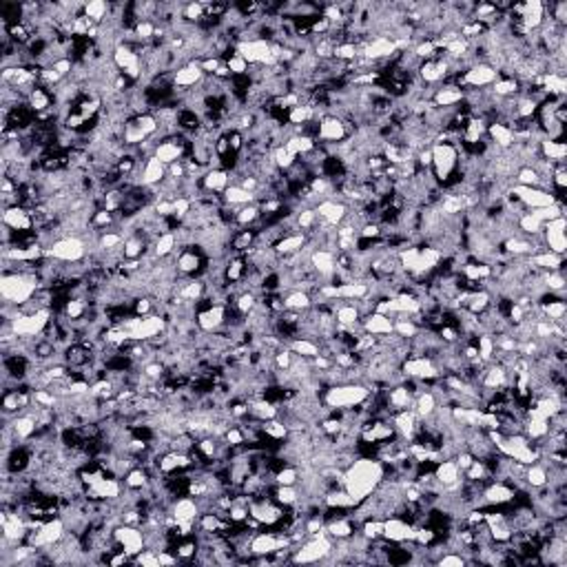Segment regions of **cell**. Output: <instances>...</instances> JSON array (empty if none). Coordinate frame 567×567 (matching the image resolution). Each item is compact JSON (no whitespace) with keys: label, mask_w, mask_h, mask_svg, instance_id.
<instances>
[{"label":"cell","mask_w":567,"mask_h":567,"mask_svg":"<svg viewBox=\"0 0 567 567\" xmlns=\"http://www.w3.org/2000/svg\"><path fill=\"white\" fill-rule=\"evenodd\" d=\"M383 539L390 543L415 541V527L401 516H388L383 518Z\"/></svg>","instance_id":"cell-6"},{"label":"cell","mask_w":567,"mask_h":567,"mask_svg":"<svg viewBox=\"0 0 567 567\" xmlns=\"http://www.w3.org/2000/svg\"><path fill=\"white\" fill-rule=\"evenodd\" d=\"M224 313H226L224 306H211L207 311H198L195 315L198 328L202 333H215L224 324Z\"/></svg>","instance_id":"cell-10"},{"label":"cell","mask_w":567,"mask_h":567,"mask_svg":"<svg viewBox=\"0 0 567 567\" xmlns=\"http://www.w3.org/2000/svg\"><path fill=\"white\" fill-rule=\"evenodd\" d=\"M306 246V235L304 233H293V235H286L281 242L275 244V251L279 257H288V255H295L297 251Z\"/></svg>","instance_id":"cell-18"},{"label":"cell","mask_w":567,"mask_h":567,"mask_svg":"<svg viewBox=\"0 0 567 567\" xmlns=\"http://www.w3.org/2000/svg\"><path fill=\"white\" fill-rule=\"evenodd\" d=\"M3 224L9 226V229H14V231H33L31 215H29L27 209H22V207H14V209L3 211Z\"/></svg>","instance_id":"cell-12"},{"label":"cell","mask_w":567,"mask_h":567,"mask_svg":"<svg viewBox=\"0 0 567 567\" xmlns=\"http://www.w3.org/2000/svg\"><path fill=\"white\" fill-rule=\"evenodd\" d=\"M109 14V3H102V0H91V3L85 5V16L96 22V25H102V20L107 18Z\"/></svg>","instance_id":"cell-21"},{"label":"cell","mask_w":567,"mask_h":567,"mask_svg":"<svg viewBox=\"0 0 567 567\" xmlns=\"http://www.w3.org/2000/svg\"><path fill=\"white\" fill-rule=\"evenodd\" d=\"M166 177V164H162L157 157L144 162L142 168V186H157Z\"/></svg>","instance_id":"cell-15"},{"label":"cell","mask_w":567,"mask_h":567,"mask_svg":"<svg viewBox=\"0 0 567 567\" xmlns=\"http://www.w3.org/2000/svg\"><path fill=\"white\" fill-rule=\"evenodd\" d=\"M401 370L405 372V377H412V379H419V381H433V379L441 377V372L433 364V359H428V357L405 359L401 364Z\"/></svg>","instance_id":"cell-5"},{"label":"cell","mask_w":567,"mask_h":567,"mask_svg":"<svg viewBox=\"0 0 567 567\" xmlns=\"http://www.w3.org/2000/svg\"><path fill=\"white\" fill-rule=\"evenodd\" d=\"M437 565H441V567H463V565H468V563H466V559L461 557V554H457V552H446L444 557H441V559L437 561Z\"/></svg>","instance_id":"cell-23"},{"label":"cell","mask_w":567,"mask_h":567,"mask_svg":"<svg viewBox=\"0 0 567 567\" xmlns=\"http://www.w3.org/2000/svg\"><path fill=\"white\" fill-rule=\"evenodd\" d=\"M383 479V466L379 459L359 457L344 474V487L353 496L355 505L361 503L368 494L375 492V487Z\"/></svg>","instance_id":"cell-1"},{"label":"cell","mask_w":567,"mask_h":567,"mask_svg":"<svg viewBox=\"0 0 567 567\" xmlns=\"http://www.w3.org/2000/svg\"><path fill=\"white\" fill-rule=\"evenodd\" d=\"M40 288V275H3L0 279V295L5 304L22 306L29 302Z\"/></svg>","instance_id":"cell-2"},{"label":"cell","mask_w":567,"mask_h":567,"mask_svg":"<svg viewBox=\"0 0 567 567\" xmlns=\"http://www.w3.org/2000/svg\"><path fill=\"white\" fill-rule=\"evenodd\" d=\"M222 200H224L226 207H237V209H240V207H246V204H253L255 195H253V193L244 191L242 186L231 184L229 189L222 193Z\"/></svg>","instance_id":"cell-17"},{"label":"cell","mask_w":567,"mask_h":567,"mask_svg":"<svg viewBox=\"0 0 567 567\" xmlns=\"http://www.w3.org/2000/svg\"><path fill=\"white\" fill-rule=\"evenodd\" d=\"M541 155L546 157V160H550V162H565L567 144H565V142H554V140L543 138V142H541Z\"/></svg>","instance_id":"cell-19"},{"label":"cell","mask_w":567,"mask_h":567,"mask_svg":"<svg viewBox=\"0 0 567 567\" xmlns=\"http://www.w3.org/2000/svg\"><path fill=\"white\" fill-rule=\"evenodd\" d=\"M546 246L550 253H557V255H565V248H567V240H565V233H546Z\"/></svg>","instance_id":"cell-22"},{"label":"cell","mask_w":567,"mask_h":567,"mask_svg":"<svg viewBox=\"0 0 567 567\" xmlns=\"http://www.w3.org/2000/svg\"><path fill=\"white\" fill-rule=\"evenodd\" d=\"M317 215H320L322 220H326L328 224L333 226H339L344 220H346V213H348V204L339 202V200H324L315 207Z\"/></svg>","instance_id":"cell-9"},{"label":"cell","mask_w":567,"mask_h":567,"mask_svg":"<svg viewBox=\"0 0 567 567\" xmlns=\"http://www.w3.org/2000/svg\"><path fill=\"white\" fill-rule=\"evenodd\" d=\"M202 184L211 193H224L231 186V173L224 171V168H209L207 175H204Z\"/></svg>","instance_id":"cell-14"},{"label":"cell","mask_w":567,"mask_h":567,"mask_svg":"<svg viewBox=\"0 0 567 567\" xmlns=\"http://www.w3.org/2000/svg\"><path fill=\"white\" fill-rule=\"evenodd\" d=\"M153 251H155L157 257H171V255H175V251H177L175 233L171 231V233H164V235L157 237V242H155V246H153Z\"/></svg>","instance_id":"cell-20"},{"label":"cell","mask_w":567,"mask_h":567,"mask_svg":"<svg viewBox=\"0 0 567 567\" xmlns=\"http://www.w3.org/2000/svg\"><path fill=\"white\" fill-rule=\"evenodd\" d=\"M44 257L60 259V262H82L87 257V242L82 237H62L51 248L44 251Z\"/></svg>","instance_id":"cell-4"},{"label":"cell","mask_w":567,"mask_h":567,"mask_svg":"<svg viewBox=\"0 0 567 567\" xmlns=\"http://www.w3.org/2000/svg\"><path fill=\"white\" fill-rule=\"evenodd\" d=\"M173 518L175 523H195L200 518V507L193 496H180L173 503Z\"/></svg>","instance_id":"cell-11"},{"label":"cell","mask_w":567,"mask_h":567,"mask_svg":"<svg viewBox=\"0 0 567 567\" xmlns=\"http://www.w3.org/2000/svg\"><path fill=\"white\" fill-rule=\"evenodd\" d=\"M284 299V308L286 311H297L304 313L313 308V297L306 290H288V293H279Z\"/></svg>","instance_id":"cell-16"},{"label":"cell","mask_w":567,"mask_h":567,"mask_svg":"<svg viewBox=\"0 0 567 567\" xmlns=\"http://www.w3.org/2000/svg\"><path fill=\"white\" fill-rule=\"evenodd\" d=\"M361 326H364V331L368 335H390L392 333V320L388 315H381V313H372L368 317L361 320Z\"/></svg>","instance_id":"cell-13"},{"label":"cell","mask_w":567,"mask_h":567,"mask_svg":"<svg viewBox=\"0 0 567 567\" xmlns=\"http://www.w3.org/2000/svg\"><path fill=\"white\" fill-rule=\"evenodd\" d=\"M348 140L346 133V122H342L335 116H326L324 120H320V135H317V142H326V144H339Z\"/></svg>","instance_id":"cell-7"},{"label":"cell","mask_w":567,"mask_h":567,"mask_svg":"<svg viewBox=\"0 0 567 567\" xmlns=\"http://www.w3.org/2000/svg\"><path fill=\"white\" fill-rule=\"evenodd\" d=\"M435 476H437V481L444 485V487H457V485L463 483V472L457 466L455 459L439 461L437 468H435Z\"/></svg>","instance_id":"cell-8"},{"label":"cell","mask_w":567,"mask_h":567,"mask_svg":"<svg viewBox=\"0 0 567 567\" xmlns=\"http://www.w3.org/2000/svg\"><path fill=\"white\" fill-rule=\"evenodd\" d=\"M370 394V388L364 383H339V385H328L322 394L324 405L331 410L337 408H355Z\"/></svg>","instance_id":"cell-3"}]
</instances>
